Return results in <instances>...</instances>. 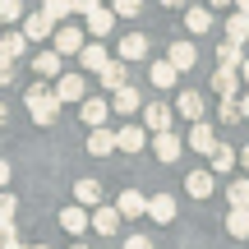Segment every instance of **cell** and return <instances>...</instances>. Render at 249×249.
<instances>
[{
  "label": "cell",
  "mask_w": 249,
  "mask_h": 249,
  "mask_svg": "<svg viewBox=\"0 0 249 249\" xmlns=\"http://www.w3.org/2000/svg\"><path fill=\"white\" fill-rule=\"evenodd\" d=\"M23 102H28V111H33L37 124H55V116H60V102H55V92L46 88V83H28Z\"/></svg>",
  "instance_id": "6da1fadb"
},
{
  "label": "cell",
  "mask_w": 249,
  "mask_h": 249,
  "mask_svg": "<svg viewBox=\"0 0 249 249\" xmlns=\"http://www.w3.org/2000/svg\"><path fill=\"white\" fill-rule=\"evenodd\" d=\"M55 102H83L88 97V83H83V74H55Z\"/></svg>",
  "instance_id": "7a4b0ae2"
},
{
  "label": "cell",
  "mask_w": 249,
  "mask_h": 249,
  "mask_svg": "<svg viewBox=\"0 0 249 249\" xmlns=\"http://www.w3.org/2000/svg\"><path fill=\"white\" fill-rule=\"evenodd\" d=\"M88 226H92L97 235H116V231H120V213H116V208H107V203H97V208L88 213Z\"/></svg>",
  "instance_id": "3957f363"
},
{
  "label": "cell",
  "mask_w": 249,
  "mask_h": 249,
  "mask_svg": "<svg viewBox=\"0 0 249 249\" xmlns=\"http://www.w3.org/2000/svg\"><path fill=\"white\" fill-rule=\"evenodd\" d=\"M97 79H102V88H107V92H116V88H124V83H129V65L116 55V60H107V65L97 70Z\"/></svg>",
  "instance_id": "277c9868"
},
{
  "label": "cell",
  "mask_w": 249,
  "mask_h": 249,
  "mask_svg": "<svg viewBox=\"0 0 249 249\" xmlns=\"http://www.w3.org/2000/svg\"><path fill=\"white\" fill-rule=\"evenodd\" d=\"M18 23H23V37H28V42H46V37L55 33V23L42 14V9H37V14H23Z\"/></svg>",
  "instance_id": "5b68a950"
},
{
  "label": "cell",
  "mask_w": 249,
  "mask_h": 249,
  "mask_svg": "<svg viewBox=\"0 0 249 249\" xmlns=\"http://www.w3.org/2000/svg\"><path fill=\"white\" fill-rule=\"evenodd\" d=\"M51 51H60V55H79V46H83V33H79V28H70V23H60V28H55V33H51Z\"/></svg>",
  "instance_id": "8992f818"
},
{
  "label": "cell",
  "mask_w": 249,
  "mask_h": 249,
  "mask_svg": "<svg viewBox=\"0 0 249 249\" xmlns=\"http://www.w3.org/2000/svg\"><path fill=\"white\" fill-rule=\"evenodd\" d=\"M180 148H185V143H180L171 129H157V134H152V152H157V161H166V166L180 157Z\"/></svg>",
  "instance_id": "52a82bcc"
},
{
  "label": "cell",
  "mask_w": 249,
  "mask_h": 249,
  "mask_svg": "<svg viewBox=\"0 0 249 249\" xmlns=\"http://www.w3.org/2000/svg\"><path fill=\"white\" fill-rule=\"evenodd\" d=\"M116 55H120L124 65L143 60V55H148V37H143V33H124V37H120V46H116Z\"/></svg>",
  "instance_id": "ba28073f"
},
{
  "label": "cell",
  "mask_w": 249,
  "mask_h": 249,
  "mask_svg": "<svg viewBox=\"0 0 249 249\" xmlns=\"http://www.w3.org/2000/svg\"><path fill=\"white\" fill-rule=\"evenodd\" d=\"M107 60H111V51H107L102 42H83V46H79V65H83L88 74H97Z\"/></svg>",
  "instance_id": "9c48e42d"
},
{
  "label": "cell",
  "mask_w": 249,
  "mask_h": 249,
  "mask_svg": "<svg viewBox=\"0 0 249 249\" xmlns=\"http://www.w3.org/2000/svg\"><path fill=\"white\" fill-rule=\"evenodd\" d=\"M79 116H83V124H107V116H111V102H102V97H83L79 102Z\"/></svg>",
  "instance_id": "30bf717a"
},
{
  "label": "cell",
  "mask_w": 249,
  "mask_h": 249,
  "mask_svg": "<svg viewBox=\"0 0 249 249\" xmlns=\"http://www.w3.org/2000/svg\"><path fill=\"white\" fill-rule=\"evenodd\" d=\"M143 213H148L152 222H161V226H166V222H176V198H171V194H152Z\"/></svg>",
  "instance_id": "8fae6325"
},
{
  "label": "cell",
  "mask_w": 249,
  "mask_h": 249,
  "mask_svg": "<svg viewBox=\"0 0 249 249\" xmlns=\"http://www.w3.org/2000/svg\"><path fill=\"white\" fill-rule=\"evenodd\" d=\"M0 55H5V60L28 55V37H23V28H9V33H0Z\"/></svg>",
  "instance_id": "7c38bea8"
},
{
  "label": "cell",
  "mask_w": 249,
  "mask_h": 249,
  "mask_svg": "<svg viewBox=\"0 0 249 249\" xmlns=\"http://www.w3.org/2000/svg\"><path fill=\"white\" fill-rule=\"evenodd\" d=\"M143 129H171V107L166 102H148V107H143Z\"/></svg>",
  "instance_id": "4fadbf2b"
},
{
  "label": "cell",
  "mask_w": 249,
  "mask_h": 249,
  "mask_svg": "<svg viewBox=\"0 0 249 249\" xmlns=\"http://www.w3.org/2000/svg\"><path fill=\"white\" fill-rule=\"evenodd\" d=\"M189 148L208 157V152L217 148V129H213V124H203V120H194V129H189Z\"/></svg>",
  "instance_id": "5bb4252c"
},
{
  "label": "cell",
  "mask_w": 249,
  "mask_h": 249,
  "mask_svg": "<svg viewBox=\"0 0 249 249\" xmlns=\"http://www.w3.org/2000/svg\"><path fill=\"white\" fill-rule=\"evenodd\" d=\"M139 107H143V97H139V88H134V83L116 88V97H111V111H120V116H134Z\"/></svg>",
  "instance_id": "9a60e30c"
},
{
  "label": "cell",
  "mask_w": 249,
  "mask_h": 249,
  "mask_svg": "<svg viewBox=\"0 0 249 249\" xmlns=\"http://www.w3.org/2000/svg\"><path fill=\"white\" fill-rule=\"evenodd\" d=\"M143 143H148V129H139V124L116 129V148H120V152H143Z\"/></svg>",
  "instance_id": "2e32d148"
},
{
  "label": "cell",
  "mask_w": 249,
  "mask_h": 249,
  "mask_svg": "<svg viewBox=\"0 0 249 249\" xmlns=\"http://www.w3.org/2000/svg\"><path fill=\"white\" fill-rule=\"evenodd\" d=\"M213 92L217 97H240V70H217L213 74Z\"/></svg>",
  "instance_id": "e0dca14e"
},
{
  "label": "cell",
  "mask_w": 249,
  "mask_h": 249,
  "mask_svg": "<svg viewBox=\"0 0 249 249\" xmlns=\"http://www.w3.org/2000/svg\"><path fill=\"white\" fill-rule=\"evenodd\" d=\"M83 23H88V33H92V37H97V42H102V37H107L111 28H116V14L97 5V9H92V14H83Z\"/></svg>",
  "instance_id": "ac0fdd59"
},
{
  "label": "cell",
  "mask_w": 249,
  "mask_h": 249,
  "mask_svg": "<svg viewBox=\"0 0 249 249\" xmlns=\"http://www.w3.org/2000/svg\"><path fill=\"white\" fill-rule=\"evenodd\" d=\"M166 55H171V65H176L180 74L198 65V51H194V42H171V51H166Z\"/></svg>",
  "instance_id": "d6986e66"
},
{
  "label": "cell",
  "mask_w": 249,
  "mask_h": 249,
  "mask_svg": "<svg viewBox=\"0 0 249 249\" xmlns=\"http://www.w3.org/2000/svg\"><path fill=\"white\" fill-rule=\"evenodd\" d=\"M60 226H65L70 235H83V231H88V208H83V203L65 208V213H60Z\"/></svg>",
  "instance_id": "ffe728a7"
},
{
  "label": "cell",
  "mask_w": 249,
  "mask_h": 249,
  "mask_svg": "<svg viewBox=\"0 0 249 249\" xmlns=\"http://www.w3.org/2000/svg\"><path fill=\"white\" fill-rule=\"evenodd\" d=\"M88 152H92V157H107V152H116V129H102V124H97V129L88 134Z\"/></svg>",
  "instance_id": "44dd1931"
},
{
  "label": "cell",
  "mask_w": 249,
  "mask_h": 249,
  "mask_svg": "<svg viewBox=\"0 0 249 249\" xmlns=\"http://www.w3.org/2000/svg\"><path fill=\"white\" fill-rule=\"evenodd\" d=\"M208 157H213V166H208L213 176H231V171H235V148H226V143H217Z\"/></svg>",
  "instance_id": "7402d4cb"
},
{
  "label": "cell",
  "mask_w": 249,
  "mask_h": 249,
  "mask_svg": "<svg viewBox=\"0 0 249 249\" xmlns=\"http://www.w3.org/2000/svg\"><path fill=\"white\" fill-rule=\"evenodd\" d=\"M143 208H148V198H143L139 189H124V194L116 198V213L120 217H143Z\"/></svg>",
  "instance_id": "603a6c76"
},
{
  "label": "cell",
  "mask_w": 249,
  "mask_h": 249,
  "mask_svg": "<svg viewBox=\"0 0 249 249\" xmlns=\"http://www.w3.org/2000/svg\"><path fill=\"white\" fill-rule=\"evenodd\" d=\"M226 235L231 240H249V208H231L226 213Z\"/></svg>",
  "instance_id": "cb8c5ba5"
},
{
  "label": "cell",
  "mask_w": 249,
  "mask_h": 249,
  "mask_svg": "<svg viewBox=\"0 0 249 249\" xmlns=\"http://www.w3.org/2000/svg\"><path fill=\"white\" fill-rule=\"evenodd\" d=\"M148 79H152V88H161V92H166V88H176L180 70H176L171 60H157V65H152V74H148Z\"/></svg>",
  "instance_id": "d4e9b609"
},
{
  "label": "cell",
  "mask_w": 249,
  "mask_h": 249,
  "mask_svg": "<svg viewBox=\"0 0 249 249\" xmlns=\"http://www.w3.org/2000/svg\"><path fill=\"white\" fill-rule=\"evenodd\" d=\"M176 111L185 120H203V92H180V97H176Z\"/></svg>",
  "instance_id": "484cf974"
},
{
  "label": "cell",
  "mask_w": 249,
  "mask_h": 249,
  "mask_svg": "<svg viewBox=\"0 0 249 249\" xmlns=\"http://www.w3.org/2000/svg\"><path fill=\"white\" fill-rule=\"evenodd\" d=\"M185 28L189 33H208V28H213V9L208 5H189L185 9Z\"/></svg>",
  "instance_id": "4316f807"
},
{
  "label": "cell",
  "mask_w": 249,
  "mask_h": 249,
  "mask_svg": "<svg viewBox=\"0 0 249 249\" xmlns=\"http://www.w3.org/2000/svg\"><path fill=\"white\" fill-rule=\"evenodd\" d=\"M185 189L194 198H213V189H217V180H213V171H194V176L185 180Z\"/></svg>",
  "instance_id": "83f0119b"
},
{
  "label": "cell",
  "mask_w": 249,
  "mask_h": 249,
  "mask_svg": "<svg viewBox=\"0 0 249 249\" xmlns=\"http://www.w3.org/2000/svg\"><path fill=\"white\" fill-rule=\"evenodd\" d=\"M240 60H245V46L240 42H222V46H217V65H222V70H240Z\"/></svg>",
  "instance_id": "f1b7e54d"
},
{
  "label": "cell",
  "mask_w": 249,
  "mask_h": 249,
  "mask_svg": "<svg viewBox=\"0 0 249 249\" xmlns=\"http://www.w3.org/2000/svg\"><path fill=\"white\" fill-rule=\"evenodd\" d=\"M33 70H37V79H55V74H60V51H42V55H33Z\"/></svg>",
  "instance_id": "f546056e"
},
{
  "label": "cell",
  "mask_w": 249,
  "mask_h": 249,
  "mask_svg": "<svg viewBox=\"0 0 249 249\" xmlns=\"http://www.w3.org/2000/svg\"><path fill=\"white\" fill-rule=\"evenodd\" d=\"M74 198H79L83 208H97L102 203V185L97 180H79V185H74Z\"/></svg>",
  "instance_id": "4dcf8cb0"
},
{
  "label": "cell",
  "mask_w": 249,
  "mask_h": 249,
  "mask_svg": "<svg viewBox=\"0 0 249 249\" xmlns=\"http://www.w3.org/2000/svg\"><path fill=\"white\" fill-rule=\"evenodd\" d=\"M226 42H249V14H240V9H235V18H226Z\"/></svg>",
  "instance_id": "1f68e13d"
},
{
  "label": "cell",
  "mask_w": 249,
  "mask_h": 249,
  "mask_svg": "<svg viewBox=\"0 0 249 249\" xmlns=\"http://www.w3.org/2000/svg\"><path fill=\"white\" fill-rule=\"evenodd\" d=\"M226 198H231V208H249V180H231Z\"/></svg>",
  "instance_id": "d6a6232c"
},
{
  "label": "cell",
  "mask_w": 249,
  "mask_h": 249,
  "mask_svg": "<svg viewBox=\"0 0 249 249\" xmlns=\"http://www.w3.org/2000/svg\"><path fill=\"white\" fill-rule=\"evenodd\" d=\"M42 14L51 18V23H55V18H70V14H74V0H46Z\"/></svg>",
  "instance_id": "836d02e7"
},
{
  "label": "cell",
  "mask_w": 249,
  "mask_h": 249,
  "mask_svg": "<svg viewBox=\"0 0 249 249\" xmlns=\"http://www.w3.org/2000/svg\"><path fill=\"white\" fill-rule=\"evenodd\" d=\"M240 97H222V124H240Z\"/></svg>",
  "instance_id": "e575fe53"
},
{
  "label": "cell",
  "mask_w": 249,
  "mask_h": 249,
  "mask_svg": "<svg viewBox=\"0 0 249 249\" xmlns=\"http://www.w3.org/2000/svg\"><path fill=\"white\" fill-rule=\"evenodd\" d=\"M23 18V0H0V23H18Z\"/></svg>",
  "instance_id": "d590c367"
},
{
  "label": "cell",
  "mask_w": 249,
  "mask_h": 249,
  "mask_svg": "<svg viewBox=\"0 0 249 249\" xmlns=\"http://www.w3.org/2000/svg\"><path fill=\"white\" fill-rule=\"evenodd\" d=\"M139 9H143V0H116V5H111V14H116V18H134Z\"/></svg>",
  "instance_id": "8d00e7d4"
},
{
  "label": "cell",
  "mask_w": 249,
  "mask_h": 249,
  "mask_svg": "<svg viewBox=\"0 0 249 249\" xmlns=\"http://www.w3.org/2000/svg\"><path fill=\"white\" fill-rule=\"evenodd\" d=\"M14 213H18V198L0 189V222H14Z\"/></svg>",
  "instance_id": "74e56055"
},
{
  "label": "cell",
  "mask_w": 249,
  "mask_h": 249,
  "mask_svg": "<svg viewBox=\"0 0 249 249\" xmlns=\"http://www.w3.org/2000/svg\"><path fill=\"white\" fill-rule=\"evenodd\" d=\"M5 83H14V60L0 55V88H5Z\"/></svg>",
  "instance_id": "f35d334b"
},
{
  "label": "cell",
  "mask_w": 249,
  "mask_h": 249,
  "mask_svg": "<svg viewBox=\"0 0 249 249\" xmlns=\"http://www.w3.org/2000/svg\"><path fill=\"white\" fill-rule=\"evenodd\" d=\"M9 240H18V231H14V222H0V249H5Z\"/></svg>",
  "instance_id": "ab89813d"
},
{
  "label": "cell",
  "mask_w": 249,
  "mask_h": 249,
  "mask_svg": "<svg viewBox=\"0 0 249 249\" xmlns=\"http://www.w3.org/2000/svg\"><path fill=\"white\" fill-rule=\"evenodd\" d=\"M148 245H152V240H148V235H129V240H124L120 249H148Z\"/></svg>",
  "instance_id": "60d3db41"
},
{
  "label": "cell",
  "mask_w": 249,
  "mask_h": 249,
  "mask_svg": "<svg viewBox=\"0 0 249 249\" xmlns=\"http://www.w3.org/2000/svg\"><path fill=\"white\" fill-rule=\"evenodd\" d=\"M97 9V0H74V14H92Z\"/></svg>",
  "instance_id": "b9f144b4"
},
{
  "label": "cell",
  "mask_w": 249,
  "mask_h": 249,
  "mask_svg": "<svg viewBox=\"0 0 249 249\" xmlns=\"http://www.w3.org/2000/svg\"><path fill=\"white\" fill-rule=\"evenodd\" d=\"M235 161L245 166V176H249V143H245V152H235Z\"/></svg>",
  "instance_id": "7bdbcfd3"
},
{
  "label": "cell",
  "mask_w": 249,
  "mask_h": 249,
  "mask_svg": "<svg viewBox=\"0 0 249 249\" xmlns=\"http://www.w3.org/2000/svg\"><path fill=\"white\" fill-rule=\"evenodd\" d=\"M9 185V161H0V189Z\"/></svg>",
  "instance_id": "ee69618b"
},
{
  "label": "cell",
  "mask_w": 249,
  "mask_h": 249,
  "mask_svg": "<svg viewBox=\"0 0 249 249\" xmlns=\"http://www.w3.org/2000/svg\"><path fill=\"white\" fill-rule=\"evenodd\" d=\"M240 116L249 120V92H240Z\"/></svg>",
  "instance_id": "f6af8a7d"
},
{
  "label": "cell",
  "mask_w": 249,
  "mask_h": 249,
  "mask_svg": "<svg viewBox=\"0 0 249 249\" xmlns=\"http://www.w3.org/2000/svg\"><path fill=\"white\" fill-rule=\"evenodd\" d=\"M240 79L249 83V55H245V60H240Z\"/></svg>",
  "instance_id": "bcb514c9"
},
{
  "label": "cell",
  "mask_w": 249,
  "mask_h": 249,
  "mask_svg": "<svg viewBox=\"0 0 249 249\" xmlns=\"http://www.w3.org/2000/svg\"><path fill=\"white\" fill-rule=\"evenodd\" d=\"M5 120H9V107H5V102H0V129H5Z\"/></svg>",
  "instance_id": "7dc6e473"
},
{
  "label": "cell",
  "mask_w": 249,
  "mask_h": 249,
  "mask_svg": "<svg viewBox=\"0 0 249 249\" xmlns=\"http://www.w3.org/2000/svg\"><path fill=\"white\" fill-rule=\"evenodd\" d=\"M231 5H235V9H240V14H249V0H231Z\"/></svg>",
  "instance_id": "c3c4849f"
},
{
  "label": "cell",
  "mask_w": 249,
  "mask_h": 249,
  "mask_svg": "<svg viewBox=\"0 0 249 249\" xmlns=\"http://www.w3.org/2000/svg\"><path fill=\"white\" fill-rule=\"evenodd\" d=\"M222 5H231V0H208V9H222Z\"/></svg>",
  "instance_id": "681fc988"
},
{
  "label": "cell",
  "mask_w": 249,
  "mask_h": 249,
  "mask_svg": "<svg viewBox=\"0 0 249 249\" xmlns=\"http://www.w3.org/2000/svg\"><path fill=\"white\" fill-rule=\"evenodd\" d=\"M5 249H28V245H23V240H9V245H5Z\"/></svg>",
  "instance_id": "f907efd6"
},
{
  "label": "cell",
  "mask_w": 249,
  "mask_h": 249,
  "mask_svg": "<svg viewBox=\"0 0 249 249\" xmlns=\"http://www.w3.org/2000/svg\"><path fill=\"white\" fill-rule=\"evenodd\" d=\"M161 5H166V9H176V5H185V0H161Z\"/></svg>",
  "instance_id": "816d5d0a"
},
{
  "label": "cell",
  "mask_w": 249,
  "mask_h": 249,
  "mask_svg": "<svg viewBox=\"0 0 249 249\" xmlns=\"http://www.w3.org/2000/svg\"><path fill=\"white\" fill-rule=\"evenodd\" d=\"M70 249H88V245H83V240H74V245H70Z\"/></svg>",
  "instance_id": "f5cc1de1"
},
{
  "label": "cell",
  "mask_w": 249,
  "mask_h": 249,
  "mask_svg": "<svg viewBox=\"0 0 249 249\" xmlns=\"http://www.w3.org/2000/svg\"><path fill=\"white\" fill-rule=\"evenodd\" d=\"M37 249H46V245H37Z\"/></svg>",
  "instance_id": "db71d44e"
},
{
  "label": "cell",
  "mask_w": 249,
  "mask_h": 249,
  "mask_svg": "<svg viewBox=\"0 0 249 249\" xmlns=\"http://www.w3.org/2000/svg\"><path fill=\"white\" fill-rule=\"evenodd\" d=\"M148 249H152V245H148Z\"/></svg>",
  "instance_id": "11a10c76"
}]
</instances>
